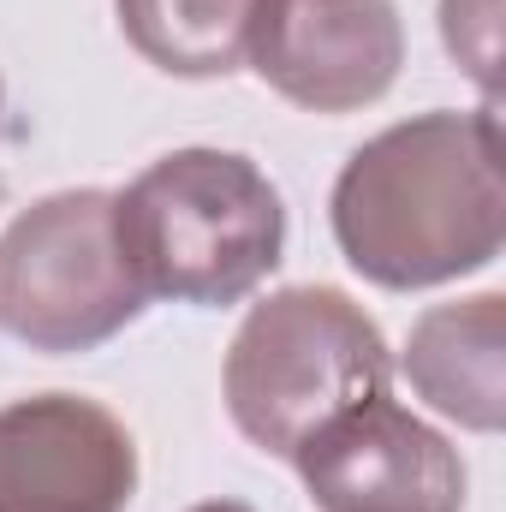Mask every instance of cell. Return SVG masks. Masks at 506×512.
<instances>
[{"label":"cell","mask_w":506,"mask_h":512,"mask_svg":"<svg viewBox=\"0 0 506 512\" xmlns=\"http://www.w3.org/2000/svg\"><path fill=\"white\" fill-rule=\"evenodd\" d=\"M393 358L376 316L340 286H280L245 310L227 346V417L268 459H292L334 417L387 393Z\"/></svg>","instance_id":"cell-3"},{"label":"cell","mask_w":506,"mask_h":512,"mask_svg":"<svg viewBox=\"0 0 506 512\" xmlns=\"http://www.w3.org/2000/svg\"><path fill=\"white\" fill-rule=\"evenodd\" d=\"M149 310L120 239V197L102 185L54 191L0 227V334L72 358L120 340Z\"/></svg>","instance_id":"cell-4"},{"label":"cell","mask_w":506,"mask_h":512,"mask_svg":"<svg viewBox=\"0 0 506 512\" xmlns=\"http://www.w3.org/2000/svg\"><path fill=\"white\" fill-rule=\"evenodd\" d=\"M191 512H256V507H245V501H203V507H191Z\"/></svg>","instance_id":"cell-11"},{"label":"cell","mask_w":506,"mask_h":512,"mask_svg":"<svg viewBox=\"0 0 506 512\" xmlns=\"http://www.w3.org/2000/svg\"><path fill=\"white\" fill-rule=\"evenodd\" d=\"M245 66L304 114H364L399 84L405 24L393 0H256Z\"/></svg>","instance_id":"cell-5"},{"label":"cell","mask_w":506,"mask_h":512,"mask_svg":"<svg viewBox=\"0 0 506 512\" xmlns=\"http://www.w3.org/2000/svg\"><path fill=\"white\" fill-rule=\"evenodd\" d=\"M137 495L131 429L84 393L0 405V512H126Z\"/></svg>","instance_id":"cell-7"},{"label":"cell","mask_w":506,"mask_h":512,"mask_svg":"<svg viewBox=\"0 0 506 512\" xmlns=\"http://www.w3.org/2000/svg\"><path fill=\"white\" fill-rule=\"evenodd\" d=\"M399 370L423 405L453 417L471 435H501L506 423V298L471 292L435 304L411 322Z\"/></svg>","instance_id":"cell-8"},{"label":"cell","mask_w":506,"mask_h":512,"mask_svg":"<svg viewBox=\"0 0 506 512\" xmlns=\"http://www.w3.org/2000/svg\"><path fill=\"white\" fill-rule=\"evenodd\" d=\"M334 245L381 292H429L489 268L506 245L501 114H411L376 131L334 179Z\"/></svg>","instance_id":"cell-1"},{"label":"cell","mask_w":506,"mask_h":512,"mask_svg":"<svg viewBox=\"0 0 506 512\" xmlns=\"http://www.w3.org/2000/svg\"><path fill=\"white\" fill-rule=\"evenodd\" d=\"M0 137H6V90H0Z\"/></svg>","instance_id":"cell-12"},{"label":"cell","mask_w":506,"mask_h":512,"mask_svg":"<svg viewBox=\"0 0 506 512\" xmlns=\"http://www.w3.org/2000/svg\"><path fill=\"white\" fill-rule=\"evenodd\" d=\"M441 42L477 78L483 102L501 96V0H441Z\"/></svg>","instance_id":"cell-10"},{"label":"cell","mask_w":506,"mask_h":512,"mask_svg":"<svg viewBox=\"0 0 506 512\" xmlns=\"http://www.w3.org/2000/svg\"><path fill=\"white\" fill-rule=\"evenodd\" d=\"M120 197V239L149 298L227 310L286 256V203L239 149H173Z\"/></svg>","instance_id":"cell-2"},{"label":"cell","mask_w":506,"mask_h":512,"mask_svg":"<svg viewBox=\"0 0 506 512\" xmlns=\"http://www.w3.org/2000/svg\"><path fill=\"white\" fill-rule=\"evenodd\" d=\"M292 465L316 512H465L471 489L459 447L387 393L310 435Z\"/></svg>","instance_id":"cell-6"},{"label":"cell","mask_w":506,"mask_h":512,"mask_svg":"<svg viewBox=\"0 0 506 512\" xmlns=\"http://www.w3.org/2000/svg\"><path fill=\"white\" fill-rule=\"evenodd\" d=\"M256 0H114L120 36L167 78H233Z\"/></svg>","instance_id":"cell-9"}]
</instances>
